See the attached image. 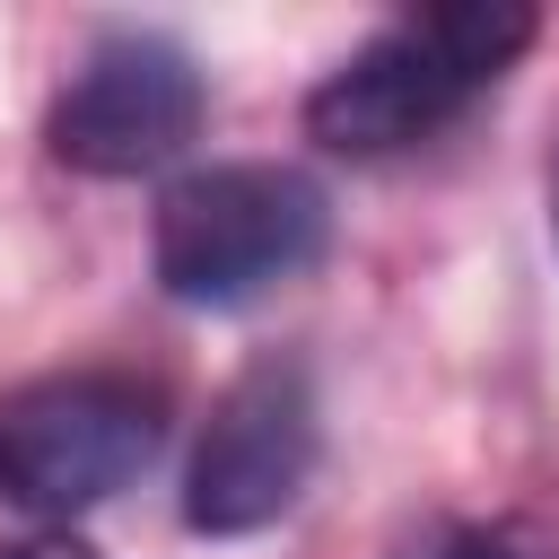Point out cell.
Here are the masks:
<instances>
[{
  "label": "cell",
  "instance_id": "6da1fadb",
  "mask_svg": "<svg viewBox=\"0 0 559 559\" xmlns=\"http://www.w3.org/2000/svg\"><path fill=\"white\" fill-rule=\"evenodd\" d=\"M533 44V9L507 0H463V9H428L402 17L384 35H367L314 96H306V131L332 157H402L419 140H437L472 96H489L515 52Z\"/></svg>",
  "mask_w": 559,
  "mask_h": 559
},
{
  "label": "cell",
  "instance_id": "7a4b0ae2",
  "mask_svg": "<svg viewBox=\"0 0 559 559\" xmlns=\"http://www.w3.org/2000/svg\"><path fill=\"white\" fill-rule=\"evenodd\" d=\"M323 245H332V192L280 157L192 166L183 183H166L157 227H148L157 288L201 314H227V306H253V297L306 280L323 262Z\"/></svg>",
  "mask_w": 559,
  "mask_h": 559
},
{
  "label": "cell",
  "instance_id": "3957f363",
  "mask_svg": "<svg viewBox=\"0 0 559 559\" xmlns=\"http://www.w3.org/2000/svg\"><path fill=\"white\" fill-rule=\"evenodd\" d=\"M166 445V393L140 376H35L0 393V507L70 524L131 489Z\"/></svg>",
  "mask_w": 559,
  "mask_h": 559
},
{
  "label": "cell",
  "instance_id": "277c9868",
  "mask_svg": "<svg viewBox=\"0 0 559 559\" xmlns=\"http://www.w3.org/2000/svg\"><path fill=\"white\" fill-rule=\"evenodd\" d=\"M192 131H201V70L175 35H148V26L87 44L44 114V148L105 183L175 166L192 148Z\"/></svg>",
  "mask_w": 559,
  "mask_h": 559
},
{
  "label": "cell",
  "instance_id": "5b68a950",
  "mask_svg": "<svg viewBox=\"0 0 559 559\" xmlns=\"http://www.w3.org/2000/svg\"><path fill=\"white\" fill-rule=\"evenodd\" d=\"M323 454V411L314 376L297 358H253L227 376V393L201 419L192 472H183V524L192 533H262L271 515L297 507Z\"/></svg>",
  "mask_w": 559,
  "mask_h": 559
},
{
  "label": "cell",
  "instance_id": "8992f818",
  "mask_svg": "<svg viewBox=\"0 0 559 559\" xmlns=\"http://www.w3.org/2000/svg\"><path fill=\"white\" fill-rule=\"evenodd\" d=\"M393 559H550L533 533H515V524H472V515H437V524H419V533H402L393 542Z\"/></svg>",
  "mask_w": 559,
  "mask_h": 559
},
{
  "label": "cell",
  "instance_id": "52a82bcc",
  "mask_svg": "<svg viewBox=\"0 0 559 559\" xmlns=\"http://www.w3.org/2000/svg\"><path fill=\"white\" fill-rule=\"evenodd\" d=\"M0 559H87V542H79V533H35V542H17V550H0Z\"/></svg>",
  "mask_w": 559,
  "mask_h": 559
},
{
  "label": "cell",
  "instance_id": "ba28073f",
  "mask_svg": "<svg viewBox=\"0 0 559 559\" xmlns=\"http://www.w3.org/2000/svg\"><path fill=\"white\" fill-rule=\"evenodd\" d=\"M550 245H559V166H550Z\"/></svg>",
  "mask_w": 559,
  "mask_h": 559
}]
</instances>
